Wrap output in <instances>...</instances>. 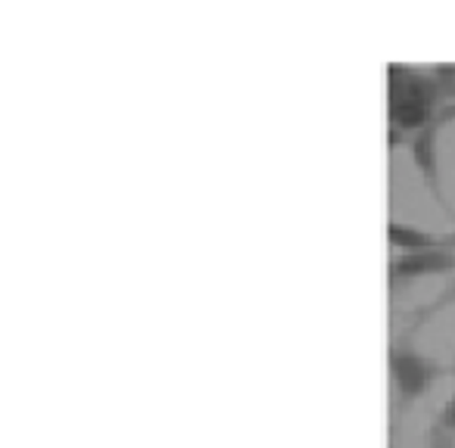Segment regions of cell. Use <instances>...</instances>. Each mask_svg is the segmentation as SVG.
Instances as JSON below:
<instances>
[{
	"mask_svg": "<svg viewBox=\"0 0 455 448\" xmlns=\"http://www.w3.org/2000/svg\"><path fill=\"white\" fill-rule=\"evenodd\" d=\"M430 448H455V442L443 433V427H434L430 429Z\"/></svg>",
	"mask_w": 455,
	"mask_h": 448,
	"instance_id": "8992f818",
	"label": "cell"
},
{
	"mask_svg": "<svg viewBox=\"0 0 455 448\" xmlns=\"http://www.w3.org/2000/svg\"><path fill=\"white\" fill-rule=\"evenodd\" d=\"M443 427H446V429H452V433H455V396L449 398L446 411H443Z\"/></svg>",
	"mask_w": 455,
	"mask_h": 448,
	"instance_id": "52a82bcc",
	"label": "cell"
},
{
	"mask_svg": "<svg viewBox=\"0 0 455 448\" xmlns=\"http://www.w3.org/2000/svg\"><path fill=\"white\" fill-rule=\"evenodd\" d=\"M427 113H430L427 94H424L418 82H411L409 88L399 90V97H393V122H399L403 128L424 125Z\"/></svg>",
	"mask_w": 455,
	"mask_h": 448,
	"instance_id": "3957f363",
	"label": "cell"
},
{
	"mask_svg": "<svg viewBox=\"0 0 455 448\" xmlns=\"http://www.w3.org/2000/svg\"><path fill=\"white\" fill-rule=\"evenodd\" d=\"M455 268V255L446 249H421V253H403L393 262V278H424V274H440Z\"/></svg>",
	"mask_w": 455,
	"mask_h": 448,
	"instance_id": "7a4b0ae2",
	"label": "cell"
},
{
	"mask_svg": "<svg viewBox=\"0 0 455 448\" xmlns=\"http://www.w3.org/2000/svg\"><path fill=\"white\" fill-rule=\"evenodd\" d=\"M387 240L390 247L405 249V253H421V249H436L440 240L427 231H418L411 224H399V221H390V228H387Z\"/></svg>",
	"mask_w": 455,
	"mask_h": 448,
	"instance_id": "277c9868",
	"label": "cell"
},
{
	"mask_svg": "<svg viewBox=\"0 0 455 448\" xmlns=\"http://www.w3.org/2000/svg\"><path fill=\"white\" fill-rule=\"evenodd\" d=\"M434 140H436V128L430 125V128H424V131L415 138V144H411V156H415L418 171H424L427 177L436 175V146H434Z\"/></svg>",
	"mask_w": 455,
	"mask_h": 448,
	"instance_id": "5b68a950",
	"label": "cell"
},
{
	"mask_svg": "<svg viewBox=\"0 0 455 448\" xmlns=\"http://www.w3.org/2000/svg\"><path fill=\"white\" fill-rule=\"evenodd\" d=\"M390 377L399 396H403L405 402H411V398H418L421 392H427V386L434 383V377H436V367L430 365L424 355L409 352V349H393Z\"/></svg>",
	"mask_w": 455,
	"mask_h": 448,
	"instance_id": "6da1fadb",
	"label": "cell"
}]
</instances>
